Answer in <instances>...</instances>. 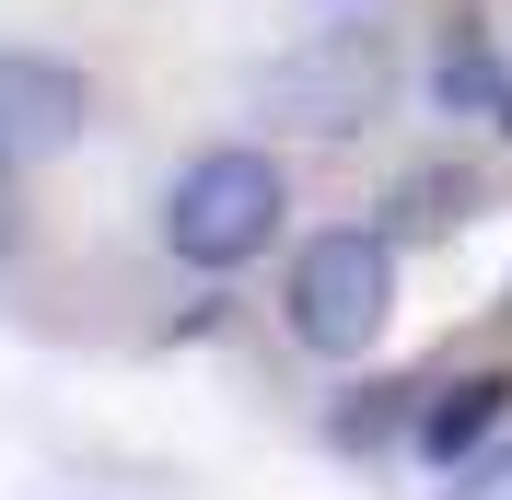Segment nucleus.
Returning <instances> with one entry per match:
<instances>
[{
    "label": "nucleus",
    "instance_id": "f257e3e1",
    "mask_svg": "<svg viewBox=\"0 0 512 500\" xmlns=\"http://www.w3.org/2000/svg\"><path fill=\"white\" fill-rule=\"evenodd\" d=\"M280 221H291V175L268 152H245V140L198 152L163 187V245L187 256V268H245V256L280 245Z\"/></svg>",
    "mask_w": 512,
    "mask_h": 500
},
{
    "label": "nucleus",
    "instance_id": "f03ea898",
    "mask_svg": "<svg viewBox=\"0 0 512 500\" xmlns=\"http://www.w3.org/2000/svg\"><path fill=\"white\" fill-rule=\"evenodd\" d=\"M396 326V233H315V245L291 256V338L315 349V361H361V349Z\"/></svg>",
    "mask_w": 512,
    "mask_h": 500
},
{
    "label": "nucleus",
    "instance_id": "7ed1b4c3",
    "mask_svg": "<svg viewBox=\"0 0 512 500\" xmlns=\"http://www.w3.org/2000/svg\"><path fill=\"white\" fill-rule=\"evenodd\" d=\"M384 94H396V47H384V24H326L315 47L268 59V117H280V128H315V140L373 128Z\"/></svg>",
    "mask_w": 512,
    "mask_h": 500
},
{
    "label": "nucleus",
    "instance_id": "20e7f679",
    "mask_svg": "<svg viewBox=\"0 0 512 500\" xmlns=\"http://www.w3.org/2000/svg\"><path fill=\"white\" fill-rule=\"evenodd\" d=\"M94 128V82L70 59H35V47H0V163H59L70 140Z\"/></svg>",
    "mask_w": 512,
    "mask_h": 500
},
{
    "label": "nucleus",
    "instance_id": "39448f33",
    "mask_svg": "<svg viewBox=\"0 0 512 500\" xmlns=\"http://www.w3.org/2000/svg\"><path fill=\"white\" fill-rule=\"evenodd\" d=\"M512 407V373H454V384H419L408 396V442L431 454V466H454V454H478L489 431H501Z\"/></svg>",
    "mask_w": 512,
    "mask_h": 500
},
{
    "label": "nucleus",
    "instance_id": "423d86ee",
    "mask_svg": "<svg viewBox=\"0 0 512 500\" xmlns=\"http://www.w3.org/2000/svg\"><path fill=\"white\" fill-rule=\"evenodd\" d=\"M431 82H443V105H466V117H501V47H489V24H454V47H443V70H431Z\"/></svg>",
    "mask_w": 512,
    "mask_h": 500
},
{
    "label": "nucleus",
    "instance_id": "0eeeda50",
    "mask_svg": "<svg viewBox=\"0 0 512 500\" xmlns=\"http://www.w3.org/2000/svg\"><path fill=\"white\" fill-rule=\"evenodd\" d=\"M443 221H466V187H408V233H443Z\"/></svg>",
    "mask_w": 512,
    "mask_h": 500
},
{
    "label": "nucleus",
    "instance_id": "6e6552de",
    "mask_svg": "<svg viewBox=\"0 0 512 500\" xmlns=\"http://www.w3.org/2000/svg\"><path fill=\"white\" fill-rule=\"evenodd\" d=\"M454 500H512V442H501V454H478V466L454 477Z\"/></svg>",
    "mask_w": 512,
    "mask_h": 500
},
{
    "label": "nucleus",
    "instance_id": "1a4fd4ad",
    "mask_svg": "<svg viewBox=\"0 0 512 500\" xmlns=\"http://www.w3.org/2000/svg\"><path fill=\"white\" fill-rule=\"evenodd\" d=\"M12 233H24V221H12V163H0V245H12Z\"/></svg>",
    "mask_w": 512,
    "mask_h": 500
},
{
    "label": "nucleus",
    "instance_id": "9d476101",
    "mask_svg": "<svg viewBox=\"0 0 512 500\" xmlns=\"http://www.w3.org/2000/svg\"><path fill=\"white\" fill-rule=\"evenodd\" d=\"M501 140H512V94H501Z\"/></svg>",
    "mask_w": 512,
    "mask_h": 500
}]
</instances>
